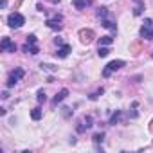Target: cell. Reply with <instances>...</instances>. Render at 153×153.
Masks as SVG:
<instances>
[{"mask_svg":"<svg viewBox=\"0 0 153 153\" xmlns=\"http://www.w3.org/2000/svg\"><path fill=\"white\" fill-rule=\"evenodd\" d=\"M24 76H25V70H24V68H20V67H16L15 70H11V72H9L6 87H7V88H13V87H15V85L24 78Z\"/></svg>","mask_w":153,"mask_h":153,"instance_id":"obj_1","label":"cell"},{"mask_svg":"<svg viewBox=\"0 0 153 153\" xmlns=\"http://www.w3.org/2000/svg\"><path fill=\"white\" fill-rule=\"evenodd\" d=\"M24 24H25V16H24L22 13H11V15L7 16V25H9L11 29H20Z\"/></svg>","mask_w":153,"mask_h":153,"instance_id":"obj_2","label":"cell"},{"mask_svg":"<svg viewBox=\"0 0 153 153\" xmlns=\"http://www.w3.org/2000/svg\"><path fill=\"white\" fill-rule=\"evenodd\" d=\"M139 34H140V38H142V40H153V22H151L149 18H146V20H144V24H142V27H140Z\"/></svg>","mask_w":153,"mask_h":153,"instance_id":"obj_3","label":"cell"},{"mask_svg":"<svg viewBox=\"0 0 153 153\" xmlns=\"http://www.w3.org/2000/svg\"><path fill=\"white\" fill-rule=\"evenodd\" d=\"M123 67H124V61H123V59H114V61H110V63L103 68V78H110L112 72H115V70H119V68H123Z\"/></svg>","mask_w":153,"mask_h":153,"instance_id":"obj_4","label":"cell"},{"mask_svg":"<svg viewBox=\"0 0 153 153\" xmlns=\"http://www.w3.org/2000/svg\"><path fill=\"white\" fill-rule=\"evenodd\" d=\"M63 16L61 15H56V16H52V18H49L45 24H47V27L49 29H52V31H61L63 29Z\"/></svg>","mask_w":153,"mask_h":153,"instance_id":"obj_5","label":"cell"},{"mask_svg":"<svg viewBox=\"0 0 153 153\" xmlns=\"http://www.w3.org/2000/svg\"><path fill=\"white\" fill-rule=\"evenodd\" d=\"M0 49H2L4 52H16V43L9 36H4L2 38V43H0Z\"/></svg>","mask_w":153,"mask_h":153,"instance_id":"obj_6","label":"cell"},{"mask_svg":"<svg viewBox=\"0 0 153 153\" xmlns=\"http://www.w3.org/2000/svg\"><path fill=\"white\" fill-rule=\"evenodd\" d=\"M79 38H81L83 43H92L94 38H96V34H94L92 29H81V31H79Z\"/></svg>","mask_w":153,"mask_h":153,"instance_id":"obj_7","label":"cell"},{"mask_svg":"<svg viewBox=\"0 0 153 153\" xmlns=\"http://www.w3.org/2000/svg\"><path fill=\"white\" fill-rule=\"evenodd\" d=\"M70 51H72V47H70L68 43H65V45L58 47V51L54 52V56H56V58H61V59H63V58H67V56H68V52H70Z\"/></svg>","mask_w":153,"mask_h":153,"instance_id":"obj_8","label":"cell"},{"mask_svg":"<svg viewBox=\"0 0 153 153\" xmlns=\"http://www.w3.org/2000/svg\"><path fill=\"white\" fill-rule=\"evenodd\" d=\"M67 96H68V88H61V90H59V92L54 96V99H52V105L56 106V105H58V103H61V101H63Z\"/></svg>","mask_w":153,"mask_h":153,"instance_id":"obj_9","label":"cell"},{"mask_svg":"<svg viewBox=\"0 0 153 153\" xmlns=\"http://www.w3.org/2000/svg\"><path fill=\"white\" fill-rule=\"evenodd\" d=\"M101 25H103V27H106V29H110L112 33H117V25H115V22H112V20H108V18L101 20Z\"/></svg>","mask_w":153,"mask_h":153,"instance_id":"obj_10","label":"cell"},{"mask_svg":"<svg viewBox=\"0 0 153 153\" xmlns=\"http://www.w3.org/2000/svg\"><path fill=\"white\" fill-rule=\"evenodd\" d=\"M144 13V2L142 0H135V9H133V15L135 16H140Z\"/></svg>","mask_w":153,"mask_h":153,"instance_id":"obj_11","label":"cell"},{"mask_svg":"<svg viewBox=\"0 0 153 153\" xmlns=\"http://www.w3.org/2000/svg\"><path fill=\"white\" fill-rule=\"evenodd\" d=\"M72 4H74V7L76 9H85L87 6H90V0H72Z\"/></svg>","mask_w":153,"mask_h":153,"instance_id":"obj_12","label":"cell"},{"mask_svg":"<svg viewBox=\"0 0 153 153\" xmlns=\"http://www.w3.org/2000/svg\"><path fill=\"white\" fill-rule=\"evenodd\" d=\"M24 52H29V54L36 56V54L40 52V49H38V45H29V43H25V45H24Z\"/></svg>","mask_w":153,"mask_h":153,"instance_id":"obj_13","label":"cell"},{"mask_svg":"<svg viewBox=\"0 0 153 153\" xmlns=\"http://www.w3.org/2000/svg\"><path fill=\"white\" fill-rule=\"evenodd\" d=\"M96 16H97L99 20H105V18L108 16V7H105V6H103V7H99V9L96 11Z\"/></svg>","mask_w":153,"mask_h":153,"instance_id":"obj_14","label":"cell"},{"mask_svg":"<svg viewBox=\"0 0 153 153\" xmlns=\"http://www.w3.org/2000/svg\"><path fill=\"white\" fill-rule=\"evenodd\" d=\"M31 119H33V121H40V119H42V108H40V106H36V108L31 110Z\"/></svg>","mask_w":153,"mask_h":153,"instance_id":"obj_15","label":"cell"},{"mask_svg":"<svg viewBox=\"0 0 153 153\" xmlns=\"http://www.w3.org/2000/svg\"><path fill=\"white\" fill-rule=\"evenodd\" d=\"M121 115H123V112H121V110H115V114L110 117V124H112V126H115V124L121 121Z\"/></svg>","mask_w":153,"mask_h":153,"instance_id":"obj_16","label":"cell"},{"mask_svg":"<svg viewBox=\"0 0 153 153\" xmlns=\"http://www.w3.org/2000/svg\"><path fill=\"white\" fill-rule=\"evenodd\" d=\"M112 43H114V38H112V36H101V38H99V47H101V45H106V47H108V45H112Z\"/></svg>","mask_w":153,"mask_h":153,"instance_id":"obj_17","label":"cell"},{"mask_svg":"<svg viewBox=\"0 0 153 153\" xmlns=\"http://www.w3.org/2000/svg\"><path fill=\"white\" fill-rule=\"evenodd\" d=\"M97 54H99V58H106V56L110 54V51H108V47H106V45H101V47H99V51H97Z\"/></svg>","mask_w":153,"mask_h":153,"instance_id":"obj_18","label":"cell"},{"mask_svg":"<svg viewBox=\"0 0 153 153\" xmlns=\"http://www.w3.org/2000/svg\"><path fill=\"white\" fill-rule=\"evenodd\" d=\"M92 140H94L96 144H101V142L105 140V131H99V133H96V135L92 137Z\"/></svg>","mask_w":153,"mask_h":153,"instance_id":"obj_19","label":"cell"},{"mask_svg":"<svg viewBox=\"0 0 153 153\" xmlns=\"http://www.w3.org/2000/svg\"><path fill=\"white\" fill-rule=\"evenodd\" d=\"M36 42H38L36 34H27V36H25V43H29V45H36Z\"/></svg>","mask_w":153,"mask_h":153,"instance_id":"obj_20","label":"cell"},{"mask_svg":"<svg viewBox=\"0 0 153 153\" xmlns=\"http://www.w3.org/2000/svg\"><path fill=\"white\" fill-rule=\"evenodd\" d=\"M45 99H47L45 92H43V90H38V92H36V101H38V103L42 105V103H45Z\"/></svg>","mask_w":153,"mask_h":153,"instance_id":"obj_21","label":"cell"},{"mask_svg":"<svg viewBox=\"0 0 153 153\" xmlns=\"http://www.w3.org/2000/svg\"><path fill=\"white\" fill-rule=\"evenodd\" d=\"M103 92H105V88H103V87H101V88H97V90H96V92H94V94H90V96H88V97H90V99H92V101H96V99H97V97H99V96H103Z\"/></svg>","mask_w":153,"mask_h":153,"instance_id":"obj_22","label":"cell"},{"mask_svg":"<svg viewBox=\"0 0 153 153\" xmlns=\"http://www.w3.org/2000/svg\"><path fill=\"white\" fill-rule=\"evenodd\" d=\"M40 67H42L43 70H49V72H56V70H58V68H56L54 65H49V63H42Z\"/></svg>","mask_w":153,"mask_h":153,"instance_id":"obj_23","label":"cell"},{"mask_svg":"<svg viewBox=\"0 0 153 153\" xmlns=\"http://www.w3.org/2000/svg\"><path fill=\"white\" fill-rule=\"evenodd\" d=\"M83 123H85V126H87V128H92V126H94V124H92V123H94V119H92V117H90V115H87V117H85V121H83Z\"/></svg>","mask_w":153,"mask_h":153,"instance_id":"obj_24","label":"cell"},{"mask_svg":"<svg viewBox=\"0 0 153 153\" xmlns=\"http://www.w3.org/2000/svg\"><path fill=\"white\" fill-rule=\"evenodd\" d=\"M54 43H56L58 47H61V45H65V43H63V40H61L59 36H58V38H54Z\"/></svg>","mask_w":153,"mask_h":153,"instance_id":"obj_25","label":"cell"},{"mask_svg":"<svg viewBox=\"0 0 153 153\" xmlns=\"http://www.w3.org/2000/svg\"><path fill=\"white\" fill-rule=\"evenodd\" d=\"M63 115H65V117H68V115H70V108H67V106H65V108H63Z\"/></svg>","mask_w":153,"mask_h":153,"instance_id":"obj_26","label":"cell"},{"mask_svg":"<svg viewBox=\"0 0 153 153\" xmlns=\"http://www.w3.org/2000/svg\"><path fill=\"white\" fill-rule=\"evenodd\" d=\"M6 6H7V0H2V9H6Z\"/></svg>","mask_w":153,"mask_h":153,"instance_id":"obj_27","label":"cell"},{"mask_svg":"<svg viewBox=\"0 0 153 153\" xmlns=\"http://www.w3.org/2000/svg\"><path fill=\"white\" fill-rule=\"evenodd\" d=\"M149 130H153V121H151V126H149Z\"/></svg>","mask_w":153,"mask_h":153,"instance_id":"obj_28","label":"cell"}]
</instances>
